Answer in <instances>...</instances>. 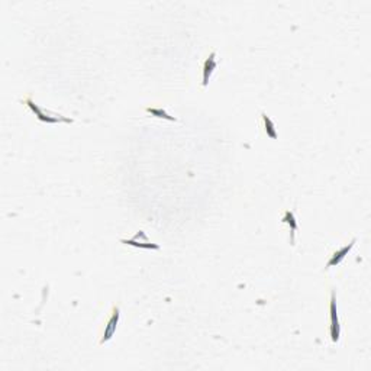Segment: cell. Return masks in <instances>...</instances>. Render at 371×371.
Wrapping results in <instances>:
<instances>
[{
  "label": "cell",
  "instance_id": "obj_1",
  "mask_svg": "<svg viewBox=\"0 0 371 371\" xmlns=\"http://www.w3.org/2000/svg\"><path fill=\"white\" fill-rule=\"evenodd\" d=\"M25 103H26V106L34 112L35 116L39 119L41 122H47V123H57V122H67V123H71V122H73V119L64 118V116H60V115H52V116H51L48 112L45 113L38 104H35L34 100H32L31 97H26V99H25Z\"/></svg>",
  "mask_w": 371,
  "mask_h": 371
},
{
  "label": "cell",
  "instance_id": "obj_2",
  "mask_svg": "<svg viewBox=\"0 0 371 371\" xmlns=\"http://www.w3.org/2000/svg\"><path fill=\"white\" fill-rule=\"evenodd\" d=\"M329 315H331V339L334 344H337L341 337V325H339V319H338L337 313V297L335 293H331V304H329Z\"/></svg>",
  "mask_w": 371,
  "mask_h": 371
},
{
  "label": "cell",
  "instance_id": "obj_3",
  "mask_svg": "<svg viewBox=\"0 0 371 371\" xmlns=\"http://www.w3.org/2000/svg\"><path fill=\"white\" fill-rule=\"evenodd\" d=\"M119 318H120V310H119L118 306H113L112 315H110V318L107 321V325H106L104 332H103V337L100 339V345H103L104 342H107V341H110L113 338L115 332H116V326L119 323Z\"/></svg>",
  "mask_w": 371,
  "mask_h": 371
},
{
  "label": "cell",
  "instance_id": "obj_4",
  "mask_svg": "<svg viewBox=\"0 0 371 371\" xmlns=\"http://www.w3.org/2000/svg\"><path fill=\"white\" fill-rule=\"evenodd\" d=\"M216 68V52H210V55L206 58L204 64H203V80H202V86L206 87L209 85V80H210V76L212 73L215 71Z\"/></svg>",
  "mask_w": 371,
  "mask_h": 371
},
{
  "label": "cell",
  "instance_id": "obj_5",
  "mask_svg": "<svg viewBox=\"0 0 371 371\" xmlns=\"http://www.w3.org/2000/svg\"><path fill=\"white\" fill-rule=\"evenodd\" d=\"M355 242H357V239H353L348 245H345V247H342L341 250H338V251H335V253L332 254V257H331V260L328 261V264H326V269H331V267H335V266H338L347 255H348V253L353 250V247L355 245Z\"/></svg>",
  "mask_w": 371,
  "mask_h": 371
},
{
  "label": "cell",
  "instance_id": "obj_6",
  "mask_svg": "<svg viewBox=\"0 0 371 371\" xmlns=\"http://www.w3.org/2000/svg\"><path fill=\"white\" fill-rule=\"evenodd\" d=\"M120 242L125 244V245L138 247V248H144V250H158V248H160V245H157V244H151L150 241L141 242V241H138L136 238H132V239H120Z\"/></svg>",
  "mask_w": 371,
  "mask_h": 371
},
{
  "label": "cell",
  "instance_id": "obj_7",
  "mask_svg": "<svg viewBox=\"0 0 371 371\" xmlns=\"http://www.w3.org/2000/svg\"><path fill=\"white\" fill-rule=\"evenodd\" d=\"M283 222H286L287 225L290 226V231H291L290 242L294 244V234H296V231H297V220L294 218V213L290 212V210H287L286 213H284V216H283Z\"/></svg>",
  "mask_w": 371,
  "mask_h": 371
},
{
  "label": "cell",
  "instance_id": "obj_8",
  "mask_svg": "<svg viewBox=\"0 0 371 371\" xmlns=\"http://www.w3.org/2000/svg\"><path fill=\"white\" fill-rule=\"evenodd\" d=\"M263 116V122H264V126H266V132H267V136H270L271 139H276L277 138V132H276V128H274V123L271 122V119L263 112L261 113Z\"/></svg>",
  "mask_w": 371,
  "mask_h": 371
},
{
  "label": "cell",
  "instance_id": "obj_9",
  "mask_svg": "<svg viewBox=\"0 0 371 371\" xmlns=\"http://www.w3.org/2000/svg\"><path fill=\"white\" fill-rule=\"evenodd\" d=\"M147 112L151 113L152 116L161 119H167V120H177L174 116H170L169 113L164 109H157V107H147Z\"/></svg>",
  "mask_w": 371,
  "mask_h": 371
}]
</instances>
